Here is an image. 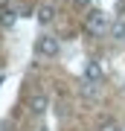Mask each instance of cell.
<instances>
[{
    "instance_id": "1",
    "label": "cell",
    "mask_w": 125,
    "mask_h": 131,
    "mask_svg": "<svg viewBox=\"0 0 125 131\" xmlns=\"http://www.w3.org/2000/svg\"><path fill=\"white\" fill-rule=\"evenodd\" d=\"M108 26H111V20H108V15L102 9H87V15H84V29H87V35L99 38L108 32Z\"/></svg>"
},
{
    "instance_id": "2",
    "label": "cell",
    "mask_w": 125,
    "mask_h": 131,
    "mask_svg": "<svg viewBox=\"0 0 125 131\" xmlns=\"http://www.w3.org/2000/svg\"><path fill=\"white\" fill-rule=\"evenodd\" d=\"M58 50H61V44H58V38H52V35H41L35 41V52L41 58H55Z\"/></svg>"
},
{
    "instance_id": "3",
    "label": "cell",
    "mask_w": 125,
    "mask_h": 131,
    "mask_svg": "<svg viewBox=\"0 0 125 131\" xmlns=\"http://www.w3.org/2000/svg\"><path fill=\"white\" fill-rule=\"evenodd\" d=\"M35 18H38V24H41V26H50L52 20H55V6H52V3H44V6H38Z\"/></svg>"
},
{
    "instance_id": "4",
    "label": "cell",
    "mask_w": 125,
    "mask_h": 131,
    "mask_svg": "<svg viewBox=\"0 0 125 131\" xmlns=\"http://www.w3.org/2000/svg\"><path fill=\"white\" fill-rule=\"evenodd\" d=\"M47 105H50V99H47L44 93H32L29 96V114H35V117H41V114L47 111Z\"/></svg>"
},
{
    "instance_id": "5",
    "label": "cell",
    "mask_w": 125,
    "mask_h": 131,
    "mask_svg": "<svg viewBox=\"0 0 125 131\" xmlns=\"http://www.w3.org/2000/svg\"><path fill=\"white\" fill-rule=\"evenodd\" d=\"M102 67H99V61H87L84 64V82H93V84H99L102 82Z\"/></svg>"
},
{
    "instance_id": "6",
    "label": "cell",
    "mask_w": 125,
    "mask_h": 131,
    "mask_svg": "<svg viewBox=\"0 0 125 131\" xmlns=\"http://www.w3.org/2000/svg\"><path fill=\"white\" fill-rule=\"evenodd\" d=\"M108 35H111V41H125V18L111 20V26H108Z\"/></svg>"
},
{
    "instance_id": "7",
    "label": "cell",
    "mask_w": 125,
    "mask_h": 131,
    "mask_svg": "<svg viewBox=\"0 0 125 131\" xmlns=\"http://www.w3.org/2000/svg\"><path fill=\"white\" fill-rule=\"evenodd\" d=\"M15 24H18V15H15L12 9H3V12H0V26H3V29H12Z\"/></svg>"
},
{
    "instance_id": "8",
    "label": "cell",
    "mask_w": 125,
    "mask_h": 131,
    "mask_svg": "<svg viewBox=\"0 0 125 131\" xmlns=\"http://www.w3.org/2000/svg\"><path fill=\"white\" fill-rule=\"evenodd\" d=\"M99 131H119V125L111 119V122H102V128H99Z\"/></svg>"
},
{
    "instance_id": "9",
    "label": "cell",
    "mask_w": 125,
    "mask_h": 131,
    "mask_svg": "<svg viewBox=\"0 0 125 131\" xmlns=\"http://www.w3.org/2000/svg\"><path fill=\"white\" fill-rule=\"evenodd\" d=\"M73 3L79 6V9H84V12H87V6H90V0H73Z\"/></svg>"
},
{
    "instance_id": "10",
    "label": "cell",
    "mask_w": 125,
    "mask_h": 131,
    "mask_svg": "<svg viewBox=\"0 0 125 131\" xmlns=\"http://www.w3.org/2000/svg\"><path fill=\"white\" fill-rule=\"evenodd\" d=\"M3 9H9V0H0V12Z\"/></svg>"
}]
</instances>
